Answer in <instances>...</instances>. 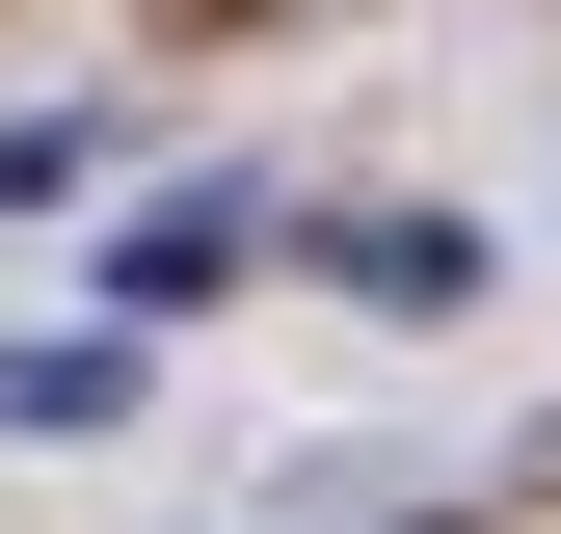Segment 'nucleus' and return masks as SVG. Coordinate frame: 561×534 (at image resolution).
Returning <instances> with one entry per match:
<instances>
[{"instance_id": "nucleus-3", "label": "nucleus", "mask_w": 561, "mask_h": 534, "mask_svg": "<svg viewBox=\"0 0 561 534\" xmlns=\"http://www.w3.org/2000/svg\"><path fill=\"white\" fill-rule=\"evenodd\" d=\"M321 267H347V294H375V321H455V294H481V241H455V214H347Z\"/></svg>"}, {"instance_id": "nucleus-2", "label": "nucleus", "mask_w": 561, "mask_h": 534, "mask_svg": "<svg viewBox=\"0 0 561 534\" xmlns=\"http://www.w3.org/2000/svg\"><path fill=\"white\" fill-rule=\"evenodd\" d=\"M134 400V321H27V348H0V428H107Z\"/></svg>"}, {"instance_id": "nucleus-4", "label": "nucleus", "mask_w": 561, "mask_h": 534, "mask_svg": "<svg viewBox=\"0 0 561 534\" xmlns=\"http://www.w3.org/2000/svg\"><path fill=\"white\" fill-rule=\"evenodd\" d=\"M81 161H107V107H0V214H54Z\"/></svg>"}, {"instance_id": "nucleus-1", "label": "nucleus", "mask_w": 561, "mask_h": 534, "mask_svg": "<svg viewBox=\"0 0 561 534\" xmlns=\"http://www.w3.org/2000/svg\"><path fill=\"white\" fill-rule=\"evenodd\" d=\"M241 241H267L241 187H161V214L107 241V321H215V294H241Z\"/></svg>"}]
</instances>
